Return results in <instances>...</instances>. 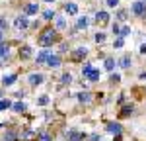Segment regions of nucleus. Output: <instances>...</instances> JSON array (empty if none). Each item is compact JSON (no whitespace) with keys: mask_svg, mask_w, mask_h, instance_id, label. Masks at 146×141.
Returning a JSON list of instances; mask_svg holds the SVG:
<instances>
[{"mask_svg":"<svg viewBox=\"0 0 146 141\" xmlns=\"http://www.w3.org/2000/svg\"><path fill=\"white\" fill-rule=\"evenodd\" d=\"M58 32H56L55 28H45V30H41L39 35H37V43L43 47V49H49V47H53L58 41Z\"/></svg>","mask_w":146,"mask_h":141,"instance_id":"f257e3e1","label":"nucleus"},{"mask_svg":"<svg viewBox=\"0 0 146 141\" xmlns=\"http://www.w3.org/2000/svg\"><path fill=\"white\" fill-rule=\"evenodd\" d=\"M14 82H18V73H12V75H4V77H2V86H4V88L12 86Z\"/></svg>","mask_w":146,"mask_h":141,"instance_id":"dca6fc26","label":"nucleus"},{"mask_svg":"<svg viewBox=\"0 0 146 141\" xmlns=\"http://www.w3.org/2000/svg\"><path fill=\"white\" fill-rule=\"evenodd\" d=\"M129 10L136 18H146V0H135Z\"/></svg>","mask_w":146,"mask_h":141,"instance_id":"f03ea898","label":"nucleus"},{"mask_svg":"<svg viewBox=\"0 0 146 141\" xmlns=\"http://www.w3.org/2000/svg\"><path fill=\"white\" fill-rule=\"evenodd\" d=\"M105 131L111 133L113 137H115V135H121V133H123V126H121L119 122H109V124L105 126Z\"/></svg>","mask_w":146,"mask_h":141,"instance_id":"1a4fd4ad","label":"nucleus"},{"mask_svg":"<svg viewBox=\"0 0 146 141\" xmlns=\"http://www.w3.org/2000/svg\"><path fill=\"white\" fill-rule=\"evenodd\" d=\"M45 67H49L51 70L53 69H60V67H62V59H60V55H58V53H51V55L47 57Z\"/></svg>","mask_w":146,"mask_h":141,"instance_id":"423d86ee","label":"nucleus"},{"mask_svg":"<svg viewBox=\"0 0 146 141\" xmlns=\"http://www.w3.org/2000/svg\"><path fill=\"white\" fill-rule=\"evenodd\" d=\"M49 102H51V96H49V94H41V96L37 98V106H47Z\"/></svg>","mask_w":146,"mask_h":141,"instance_id":"7c9ffc66","label":"nucleus"},{"mask_svg":"<svg viewBox=\"0 0 146 141\" xmlns=\"http://www.w3.org/2000/svg\"><path fill=\"white\" fill-rule=\"evenodd\" d=\"M76 100H78L80 104H90L92 102V92H88V90L76 92Z\"/></svg>","mask_w":146,"mask_h":141,"instance_id":"a211bd4d","label":"nucleus"},{"mask_svg":"<svg viewBox=\"0 0 146 141\" xmlns=\"http://www.w3.org/2000/svg\"><path fill=\"white\" fill-rule=\"evenodd\" d=\"M105 39H107V35L103 34V32H98V34L94 35V41L96 43H105Z\"/></svg>","mask_w":146,"mask_h":141,"instance_id":"2f4dec72","label":"nucleus"},{"mask_svg":"<svg viewBox=\"0 0 146 141\" xmlns=\"http://www.w3.org/2000/svg\"><path fill=\"white\" fill-rule=\"evenodd\" d=\"M8 28H10V22L6 18H0V30L2 32H8Z\"/></svg>","mask_w":146,"mask_h":141,"instance_id":"e433bc0d","label":"nucleus"},{"mask_svg":"<svg viewBox=\"0 0 146 141\" xmlns=\"http://www.w3.org/2000/svg\"><path fill=\"white\" fill-rule=\"evenodd\" d=\"M23 14L29 18V16H37L39 14V4L37 2H29V4H25L23 6Z\"/></svg>","mask_w":146,"mask_h":141,"instance_id":"f8f14e48","label":"nucleus"},{"mask_svg":"<svg viewBox=\"0 0 146 141\" xmlns=\"http://www.w3.org/2000/svg\"><path fill=\"white\" fill-rule=\"evenodd\" d=\"M4 126H6V124H0V131H2V129H4Z\"/></svg>","mask_w":146,"mask_h":141,"instance_id":"de8ad7c7","label":"nucleus"},{"mask_svg":"<svg viewBox=\"0 0 146 141\" xmlns=\"http://www.w3.org/2000/svg\"><path fill=\"white\" fill-rule=\"evenodd\" d=\"M12 102L10 98H0V112H6V110H12Z\"/></svg>","mask_w":146,"mask_h":141,"instance_id":"a878e982","label":"nucleus"},{"mask_svg":"<svg viewBox=\"0 0 146 141\" xmlns=\"http://www.w3.org/2000/svg\"><path fill=\"white\" fill-rule=\"evenodd\" d=\"M18 55H20V59H22V61H25V59H29L31 55H33V49H31V45L23 43V45L18 49Z\"/></svg>","mask_w":146,"mask_h":141,"instance_id":"ddd939ff","label":"nucleus"},{"mask_svg":"<svg viewBox=\"0 0 146 141\" xmlns=\"http://www.w3.org/2000/svg\"><path fill=\"white\" fill-rule=\"evenodd\" d=\"M115 67H117V61H115L113 57H107V59H105V63H103V69H105V70L113 73V70H115Z\"/></svg>","mask_w":146,"mask_h":141,"instance_id":"b1692460","label":"nucleus"},{"mask_svg":"<svg viewBox=\"0 0 146 141\" xmlns=\"http://www.w3.org/2000/svg\"><path fill=\"white\" fill-rule=\"evenodd\" d=\"M64 12H66L68 16H78L80 8H78L76 2H66V4H64Z\"/></svg>","mask_w":146,"mask_h":141,"instance_id":"412c9836","label":"nucleus"},{"mask_svg":"<svg viewBox=\"0 0 146 141\" xmlns=\"http://www.w3.org/2000/svg\"><path fill=\"white\" fill-rule=\"evenodd\" d=\"M109 81H111V84H119V82H121V75H119V73H111Z\"/></svg>","mask_w":146,"mask_h":141,"instance_id":"c9c22d12","label":"nucleus"},{"mask_svg":"<svg viewBox=\"0 0 146 141\" xmlns=\"http://www.w3.org/2000/svg\"><path fill=\"white\" fill-rule=\"evenodd\" d=\"M88 55V47L86 45H78L76 49H72V53H70V59L74 61V63H80V61H84V57Z\"/></svg>","mask_w":146,"mask_h":141,"instance_id":"20e7f679","label":"nucleus"},{"mask_svg":"<svg viewBox=\"0 0 146 141\" xmlns=\"http://www.w3.org/2000/svg\"><path fill=\"white\" fill-rule=\"evenodd\" d=\"M12 110H14L16 114H23V112L27 110V104H25V102H14V104H12Z\"/></svg>","mask_w":146,"mask_h":141,"instance_id":"393cba45","label":"nucleus"},{"mask_svg":"<svg viewBox=\"0 0 146 141\" xmlns=\"http://www.w3.org/2000/svg\"><path fill=\"white\" fill-rule=\"evenodd\" d=\"M49 55H51V49H41V51L35 55V65H37V67H39V65H45Z\"/></svg>","mask_w":146,"mask_h":141,"instance_id":"4468645a","label":"nucleus"},{"mask_svg":"<svg viewBox=\"0 0 146 141\" xmlns=\"http://www.w3.org/2000/svg\"><path fill=\"white\" fill-rule=\"evenodd\" d=\"M117 67H119V69H131V67H133V57H131V53H125L123 57L119 59V61H117Z\"/></svg>","mask_w":146,"mask_h":141,"instance_id":"9b49d317","label":"nucleus"},{"mask_svg":"<svg viewBox=\"0 0 146 141\" xmlns=\"http://www.w3.org/2000/svg\"><path fill=\"white\" fill-rule=\"evenodd\" d=\"M4 37H6V32H2V30H0V43L4 41Z\"/></svg>","mask_w":146,"mask_h":141,"instance_id":"a18cd8bd","label":"nucleus"},{"mask_svg":"<svg viewBox=\"0 0 146 141\" xmlns=\"http://www.w3.org/2000/svg\"><path fill=\"white\" fill-rule=\"evenodd\" d=\"M10 51H12L10 43H6V41H2V43H0V63H2V65L10 59Z\"/></svg>","mask_w":146,"mask_h":141,"instance_id":"6e6552de","label":"nucleus"},{"mask_svg":"<svg viewBox=\"0 0 146 141\" xmlns=\"http://www.w3.org/2000/svg\"><path fill=\"white\" fill-rule=\"evenodd\" d=\"M88 141H101V133H92V135H88Z\"/></svg>","mask_w":146,"mask_h":141,"instance_id":"a19ab883","label":"nucleus"},{"mask_svg":"<svg viewBox=\"0 0 146 141\" xmlns=\"http://www.w3.org/2000/svg\"><path fill=\"white\" fill-rule=\"evenodd\" d=\"M31 23H29V18L25 16V14H20V16H16V20H14V28L18 30V32H23V30H27Z\"/></svg>","mask_w":146,"mask_h":141,"instance_id":"39448f33","label":"nucleus"},{"mask_svg":"<svg viewBox=\"0 0 146 141\" xmlns=\"http://www.w3.org/2000/svg\"><path fill=\"white\" fill-rule=\"evenodd\" d=\"M60 84H72V75H70V73H62Z\"/></svg>","mask_w":146,"mask_h":141,"instance_id":"473e14b6","label":"nucleus"},{"mask_svg":"<svg viewBox=\"0 0 146 141\" xmlns=\"http://www.w3.org/2000/svg\"><path fill=\"white\" fill-rule=\"evenodd\" d=\"M27 82H29V86H39V84L45 82V75L43 73H29L27 75Z\"/></svg>","mask_w":146,"mask_h":141,"instance_id":"0eeeda50","label":"nucleus"},{"mask_svg":"<svg viewBox=\"0 0 146 141\" xmlns=\"http://www.w3.org/2000/svg\"><path fill=\"white\" fill-rule=\"evenodd\" d=\"M88 139V133L80 131L78 128H70L66 131V141H86Z\"/></svg>","mask_w":146,"mask_h":141,"instance_id":"7ed1b4c3","label":"nucleus"},{"mask_svg":"<svg viewBox=\"0 0 146 141\" xmlns=\"http://www.w3.org/2000/svg\"><path fill=\"white\" fill-rule=\"evenodd\" d=\"M92 70H94V65H92L90 61H86V63H84V67H82V77L86 79V77H88V75L92 73Z\"/></svg>","mask_w":146,"mask_h":141,"instance_id":"c756f323","label":"nucleus"},{"mask_svg":"<svg viewBox=\"0 0 146 141\" xmlns=\"http://www.w3.org/2000/svg\"><path fill=\"white\" fill-rule=\"evenodd\" d=\"M2 141H20V133L16 129H6L2 135Z\"/></svg>","mask_w":146,"mask_h":141,"instance_id":"f3484780","label":"nucleus"},{"mask_svg":"<svg viewBox=\"0 0 146 141\" xmlns=\"http://www.w3.org/2000/svg\"><path fill=\"white\" fill-rule=\"evenodd\" d=\"M111 32H113V35H115V37H119V34H121V28H119V23H117V22L111 23Z\"/></svg>","mask_w":146,"mask_h":141,"instance_id":"58836bf2","label":"nucleus"},{"mask_svg":"<svg viewBox=\"0 0 146 141\" xmlns=\"http://www.w3.org/2000/svg\"><path fill=\"white\" fill-rule=\"evenodd\" d=\"M125 100H127V96H125V92H123V94H121V96H119V100H117V102H119V104H123Z\"/></svg>","mask_w":146,"mask_h":141,"instance_id":"79ce46f5","label":"nucleus"},{"mask_svg":"<svg viewBox=\"0 0 146 141\" xmlns=\"http://www.w3.org/2000/svg\"><path fill=\"white\" fill-rule=\"evenodd\" d=\"M119 2H121V0H105L107 8H117V6H119Z\"/></svg>","mask_w":146,"mask_h":141,"instance_id":"ea45409f","label":"nucleus"},{"mask_svg":"<svg viewBox=\"0 0 146 141\" xmlns=\"http://www.w3.org/2000/svg\"><path fill=\"white\" fill-rule=\"evenodd\" d=\"M43 2H47V4H53V2H55V0H43Z\"/></svg>","mask_w":146,"mask_h":141,"instance_id":"49530a36","label":"nucleus"},{"mask_svg":"<svg viewBox=\"0 0 146 141\" xmlns=\"http://www.w3.org/2000/svg\"><path fill=\"white\" fill-rule=\"evenodd\" d=\"M37 141H53V133H49V131H37Z\"/></svg>","mask_w":146,"mask_h":141,"instance_id":"bb28decb","label":"nucleus"},{"mask_svg":"<svg viewBox=\"0 0 146 141\" xmlns=\"http://www.w3.org/2000/svg\"><path fill=\"white\" fill-rule=\"evenodd\" d=\"M31 139H37V129L25 128L22 131V141H31Z\"/></svg>","mask_w":146,"mask_h":141,"instance_id":"6ab92c4d","label":"nucleus"},{"mask_svg":"<svg viewBox=\"0 0 146 141\" xmlns=\"http://www.w3.org/2000/svg\"><path fill=\"white\" fill-rule=\"evenodd\" d=\"M131 32H133V30H131V26H123V28H121L119 37H129V35H131Z\"/></svg>","mask_w":146,"mask_h":141,"instance_id":"f704fd0d","label":"nucleus"},{"mask_svg":"<svg viewBox=\"0 0 146 141\" xmlns=\"http://www.w3.org/2000/svg\"><path fill=\"white\" fill-rule=\"evenodd\" d=\"M138 79H140V81H146V70H142V73L138 75Z\"/></svg>","mask_w":146,"mask_h":141,"instance_id":"c03bdc74","label":"nucleus"},{"mask_svg":"<svg viewBox=\"0 0 146 141\" xmlns=\"http://www.w3.org/2000/svg\"><path fill=\"white\" fill-rule=\"evenodd\" d=\"M140 55H146V43L140 45Z\"/></svg>","mask_w":146,"mask_h":141,"instance_id":"37998d69","label":"nucleus"},{"mask_svg":"<svg viewBox=\"0 0 146 141\" xmlns=\"http://www.w3.org/2000/svg\"><path fill=\"white\" fill-rule=\"evenodd\" d=\"M0 67H2V63H0Z\"/></svg>","mask_w":146,"mask_h":141,"instance_id":"8fccbe9b","label":"nucleus"},{"mask_svg":"<svg viewBox=\"0 0 146 141\" xmlns=\"http://www.w3.org/2000/svg\"><path fill=\"white\" fill-rule=\"evenodd\" d=\"M125 45V37H115V41H113V49H121Z\"/></svg>","mask_w":146,"mask_h":141,"instance_id":"72a5a7b5","label":"nucleus"},{"mask_svg":"<svg viewBox=\"0 0 146 141\" xmlns=\"http://www.w3.org/2000/svg\"><path fill=\"white\" fill-rule=\"evenodd\" d=\"M111 20V16H109V12L107 10H100L96 12V18H94V22L98 23V26H105V23Z\"/></svg>","mask_w":146,"mask_h":141,"instance_id":"9d476101","label":"nucleus"},{"mask_svg":"<svg viewBox=\"0 0 146 141\" xmlns=\"http://www.w3.org/2000/svg\"><path fill=\"white\" fill-rule=\"evenodd\" d=\"M68 47H70V45H68L66 41H60V45H58V55L66 53V51H68Z\"/></svg>","mask_w":146,"mask_h":141,"instance_id":"4c0bfd02","label":"nucleus"},{"mask_svg":"<svg viewBox=\"0 0 146 141\" xmlns=\"http://www.w3.org/2000/svg\"><path fill=\"white\" fill-rule=\"evenodd\" d=\"M2 94H4V92H2V90H0V98H2Z\"/></svg>","mask_w":146,"mask_h":141,"instance_id":"09e8293b","label":"nucleus"},{"mask_svg":"<svg viewBox=\"0 0 146 141\" xmlns=\"http://www.w3.org/2000/svg\"><path fill=\"white\" fill-rule=\"evenodd\" d=\"M129 12L127 8H119V10L115 12V18H117V22H127V18H129Z\"/></svg>","mask_w":146,"mask_h":141,"instance_id":"5701e85b","label":"nucleus"},{"mask_svg":"<svg viewBox=\"0 0 146 141\" xmlns=\"http://www.w3.org/2000/svg\"><path fill=\"white\" fill-rule=\"evenodd\" d=\"M86 79H88L90 82H98V81L101 79V70H100V69H94V70L90 73V75L86 77Z\"/></svg>","mask_w":146,"mask_h":141,"instance_id":"cd10ccee","label":"nucleus"},{"mask_svg":"<svg viewBox=\"0 0 146 141\" xmlns=\"http://www.w3.org/2000/svg\"><path fill=\"white\" fill-rule=\"evenodd\" d=\"M66 26H68L66 18L56 14V18H55V30H56V32H62V30H66Z\"/></svg>","mask_w":146,"mask_h":141,"instance_id":"aec40b11","label":"nucleus"},{"mask_svg":"<svg viewBox=\"0 0 146 141\" xmlns=\"http://www.w3.org/2000/svg\"><path fill=\"white\" fill-rule=\"evenodd\" d=\"M90 26V18L88 16H76V32H82V30H86Z\"/></svg>","mask_w":146,"mask_h":141,"instance_id":"2eb2a0df","label":"nucleus"},{"mask_svg":"<svg viewBox=\"0 0 146 141\" xmlns=\"http://www.w3.org/2000/svg\"><path fill=\"white\" fill-rule=\"evenodd\" d=\"M55 18H56L55 10H45L43 12V20H45V22H55Z\"/></svg>","mask_w":146,"mask_h":141,"instance_id":"c85d7f7f","label":"nucleus"},{"mask_svg":"<svg viewBox=\"0 0 146 141\" xmlns=\"http://www.w3.org/2000/svg\"><path fill=\"white\" fill-rule=\"evenodd\" d=\"M135 114V104H125L121 108V112H119V117H129Z\"/></svg>","mask_w":146,"mask_h":141,"instance_id":"4be33fe9","label":"nucleus"}]
</instances>
